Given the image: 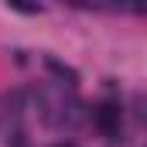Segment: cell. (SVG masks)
Masks as SVG:
<instances>
[{
	"label": "cell",
	"instance_id": "obj_1",
	"mask_svg": "<svg viewBox=\"0 0 147 147\" xmlns=\"http://www.w3.org/2000/svg\"><path fill=\"white\" fill-rule=\"evenodd\" d=\"M7 7H14V10H21V14H38V10H41L34 0H7Z\"/></svg>",
	"mask_w": 147,
	"mask_h": 147
},
{
	"label": "cell",
	"instance_id": "obj_2",
	"mask_svg": "<svg viewBox=\"0 0 147 147\" xmlns=\"http://www.w3.org/2000/svg\"><path fill=\"white\" fill-rule=\"evenodd\" d=\"M113 120H116V106H99V123L113 134Z\"/></svg>",
	"mask_w": 147,
	"mask_h": 147
}]
</instances>
